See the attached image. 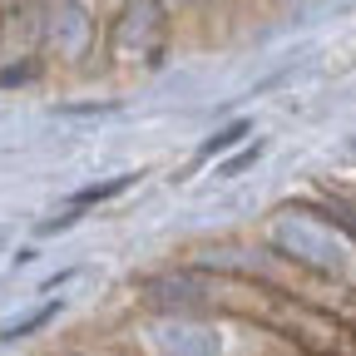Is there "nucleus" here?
<instances>
[{
  "instance_id": "f257e3e1",
  "label": "nucleus",
  "mask_w": 356,
  "mask_h": 356,
  "mask_svg": "<svg viewBox=\"0 0 356 356\" xmlns=\"http://www.w3.org/2000/svg\"><path fill=\"white\" fill-rule=\"evenodd\" d=\"M243 317L218 312H139L129 317L119 341H129L139 356H238Z\"/></svg>"
},
{
  "instance_id": "7ed1b4c3",
  "label": "nucleus",
  "mask_w": 356,
  "mask_h": 356,
  "mask_svg": "<svg viewBox=\"0 0 356 356\" xmlns=\"http://www.w3.org/2000/svg\"><path fill=\"white\" fill-rule=\"evenodd\" d=\"M178 25L159 10V0H124L104 10V50L99 60L119 74H149L168 60Z\"/></svg>"
},
{
  "instance_id": "1a4fd4ad",
  "label": "nucleus",
  "mask_w": 356,
  "mask_h": 356,
  "mask_svg": "<svg viewBox=\"0 0 356 356\" xmlns=\"http://www.w3.org/2000/svg\"><path fill=\"white\" fill-rule=\"evenodd\" d=\"M89 356H139L129 341H114V346H99V351H89Z\"/></svg>"
},
{
  "instance_id": "20e7f679",
  "label": "nucleus",
  "mask_w": 356,
  "mask_h": 356,
  "mask_svg": "<svg viewBox=\"0 0 356 356\" xmlns=\"http://www.w3.org/2000/svg\"><path fill=\"white\" fill-rule=\"evenodd\" d=\"M104 50V6L99 0H44L40 55L60 70H84Z\"/></svg>"
},
{
  "instance_id": "39448f33",
  "label": "nucleus",
  "mask_w": 356,
  "mask_h": 356,
  "mask_svg": "<svg viewBox=\"0 0 356 356\" xmlns=\"http://www.w3.org/2000/svg\"><path fill=\"white\" fill-rule=\"evenodd\" d=\"M50 65L40 50H20L15 55V65H0V89H20L25 79H40V70Z\"/></svg>"
},
{
  "instance_id": "9b49d317",
  "label": "nucleus",
  "mask_w": 356,
  "mask_h": 356,
  "mask_svg": "<svg viewBox=\"0 0 356 356\" xmlns=\"http://www.w3.org/2000/svg\"><path fill=\"white\" fill-rule=\"evenodd\" d=\"M0 50H6V25H0Z\"/></svg>"
},
{
  "instance_id": "f03ea898",
  "label": "nucleus",
  "mask_w": 356,
  "mask_h": 356,
  "mask_svg": "<svg viewBox=\"0 0 356 356\" xmlns=\"http://www.w3.org/2000/svg\"><path fill=\"white\" fill-rule=\"evenodd\" d=\"M262 238L273 243L287 262H297L312 277H337L346 282L351 262H356V243L337 228L332 218H322V208L302 198V203H282L273 218H267Z\"/></svg>"
},
{
  "instance_id": "6e6552de",
  "label": "nucleus",
  "mask_w": 356,
  "mask_h": 356,
  "mask_svg": "<svg viewBox=\"0 0 356 356\" xmlns=\"http://www.w3.org/2000/svg\"><path fill=\"white\" fill-rule=\"evenodd\" d=\"M257 154H262V144L252 139L243 154H228V159H222V163H218V173H222V178H238V173H248V168H252V159H257Z\"/></svg>"
},
{
  "instance_id": "0eeeda50",
  "label": "nucleus",
  "mask_w": 356,
  "mask_h": 356,
  "mask_svg": "<svg viewBox=\"0 0 356 356\" xmlns=\"http://www.w3.org/2000/svg\"><path fill=\"white\" fill-rule=\"evenodd\" d=\"M159 10L184 30V25H193V20H203L208 10H213V0H159Z\"/></svg>"
},
{
  "instance_id": "423d86ee",
  "label": "nucleus",
  "mask_w": 356,
  "mask_h": 356,
  "mask_svg": "<svg viewBox=\"0 0 356 356\" xmlns=\"http://www.w3.org/2000/svg\"><path fill=\"white\" fill-rule=\"evenodd\" d=\"M243 139H252V119H233L228 129H218L213 139L203 144V159H218V154H228L233 144H243Z\"/></svg>"
},
{
  "instance_id": "9d476101",
  "label": "nucleus",
  "mask_w": 356,
  "mask_h": 356,
  "mask_svg": "<svg viewBox=\"0 0 356 356\" xmlns=\"http://www.w3.org/2000/svg\"><path fill=\"white\" fill-rule=\"evenodd\" d=\"M99 6H104V10H114V6H124V0H99Z\"/></svg>"
}]
</instances>
